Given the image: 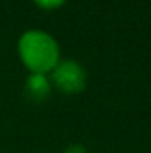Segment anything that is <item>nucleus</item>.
I'll return each mask as SVG.
<instances>
[{"mask_svg":"<svg viewBox=\"0 0 151 153\" xmlns=\"http://www.w3.org/2000/svg\"><path fill=\"white\" fill-rule=\"evenodd\" d=\"M62 153H89V150H87L85 144H82V143H71V144H68V146L64 148Z\"/></svg>","mask_w":151,"mask_h":153,"instance_id":"obj_5","label":"nucleus"},{"mask_svg":"<svg viewBox=\"0 0 151 153\" xmlns=\"http://www.w3.org/2000/svg\"><path fill=\"white\" fill-rule=\"evenodd\" d=\"M52 91H53V85H52V80H50L48 75L29 73V76L23 82V94L32 103H43V102H46L50 98Z\"/></svg>","mask_w":151,"mask_h":153,"instance_id":"obj_3","label":"nucleus"},{"mask_svg":"<svg viewBox=\"0 0 151 153\" xmlns=\"http://www.w3.org/2000/svg\"><path fill=\"white\" fill-rule=\"evenodd\" d=\"M32 2L36 7L43 9V11H57L66 4V0H32Z\"/></svg>","mask_w":151,"mask_h":153,"instance_id":"obj_4","label":"nucleus"},{"mask_svg":"<svg viewBox=\"0 0 151 153\" xmlns=\"http://www.w3.org/2000/svg\"><path fill=\"white\" fill-rule=\"evenodd\" d=\"M48 76L62 94H80L87 87V70L75 59H61Z\"/></svg>","mask_w":151,"mask_h":153,"instance_id":"obj_2","label":"nucleus"},{"mask_svg":"<svg viewBox=\"0 0 151 153\" xmlns=\"http://www.w3.org/2000/svg\"><path fill=\"white\" fill-rule=\"evenodd\" d=\"M16 50L23 68L29 73L50 75L62 59L59 41L43 29H27L21 32L16 43Z\"/></svg>","mask_w":151,"mask_h":153,"instance_id":"obj_1","label":"nucleus"}]
</instances>
